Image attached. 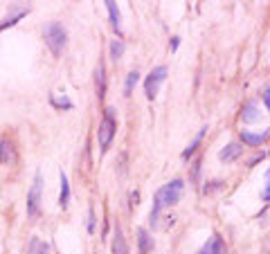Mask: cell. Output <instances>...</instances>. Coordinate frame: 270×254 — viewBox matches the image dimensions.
I'll use <instances>...</instances> for the list:
<instances>
[{
  "mask_svg": "<svg viewBox=\"0 0 270 254\" xmlns=\"http://www.w3.org/2000/svg\"><path fill=\"white\" fill-rule=\"evenodd\" d=\"M183 191H185V183L180 178L171 180V183L162 185L158 191H155V198H153V209H151V225L155 221L160 219V214H162V209H167V207L176 205L180 198H183Z\"/></svg>",
  "mask_w": 270,
  "mask_h": 254,
  "instance_id": "1",
  "label": "cell"
},
{
  "mask_svg": "<svg viewBox=\"0 0 270 254\" xmlns=\"http://www.w3.org/2000/svg\"><path fill=\"white\" fill-rule=\"evenodd\" d=\"M117 131V122H115V111L113 108H106L104 111V119L99 122V128H97V142H99V149L106 151L111 147L113 137H115Z\"/></svg>",
  "mask_w": 270,
  "mask_h": 254,
  "instance_id": "2",
  "label": "cell"
},
{
  "mask_svg": "<svg viewBox=\"0 0 270 254\" xmlns=\"http://www.w3.org/2000/svg\"><path fill=\"white\" fill-rule=\"evenodd\" d=\"M65 41H68V32H65L63 25L48 23V27H45V43H48V48L52 50V54L59 56L65 48Z\"/></svg>",
  "mask_w": 270,
  "mask_h": 254,
  "instance_id": "3",
  "label": "cell"
},
{
  "mask_svg": "<svg viewBox=\"0 0 270 254\" xmlns=\"http://www.w3.org/2000/svg\"><path fill=\"white\" fill-rule=\"evenodd\" d=\"M167 79V68L164 65H158V68H153L149 72L147 81H144V95H147V99H155L160 92V86H162V81Z\"/></svg>",
  "mask_w": 270,
  "mask_h": 254,
  "instance_id": "4",
  "label": "cell"
},
{
  "mask_svg": "<svg viewBox=\"0 0 270 254\" xmlns=\"http://www.w3.org/2000/svg\"><path fill=\"white\" fill-rule=\"evenodd\" d=\"M39 214H41V175L36 173L32 189L27 194V216L29 219H39Z\"/></svg>",
  "mask_w": 270,
  "mask_h": 254,
  "instance_id": "5",
  "label": "cell"
},
{
  "mask_svg": "<svg viewBox=\"0 0 270 254\" xmlns=\"http://www.w3.org/2000/svg\"><path fill=\"white\" fill-rule=\"evenodd\" d=\"M198 254H225V243H223L221 236H210L207 238V243L200 247Z\"/></svg>",
  "mask_w": 270,
  "mask_h": 254,
  "instance_id": "6",
  "label": "cell"
},
{
  "mask_svg": "<svg viewBox=\"0 0 270 254\" xmlns=\"http://www.w3.org/2000/svg\"><path fill=\"white\" fill-rule=\"evenodd\" d=\"M241 153H243V147H241V144L232 142V144H227V147L219 153V160H221V162H234L237 158H241Z\"/></svg>",
  "mask_w": 270,
  "mask_h": 254,
  "instance_id": "7",
  "label": "cell"
},
{
  "mask_svg": "<svg viewBox=\"0 0 270 254\" xmlns=\"http://www.w3.org/2000/svg\"><path fill=\"white\" fill-rule=\"evenodd\" d=\"M113 254H131L128 252V243L124 238L122 227H115V236H113Z\"/></svg>",
  "mask_w": 270,
  "mask_h": 254,
  "instance_id": "8",
  "label": "cell"
},
{
  "mask_svg": "<svg viewBox=\"0 0 270 254\" xmlns=\"http://www.w3.org/2000/svg\"><path fill=\"white\" fill-rule=\"evenodd\" d=\"M138 245H140V254H151L153 252V238L149 236L147 230H138Z\"/></svg>",
  "mask_w": 270,
  "mask_h": 254,
  "instance_id": "9",
  "label": "cell"
},
{
  "mask_svg": "<svg viewBox=\"0 0 270 254\" xmlns=\"http://www.w3.org/2000/svg\"><path fill=\"white\" fill-rule=\"evenodd\" d=\"M95 84H97V97L104 99V95H106V70H104V63L95 68Z\"/></svg>",
  "mask_w": 270,
  "mask_h": 254,
  "instance_id": "10",
  "label": "cell"
},
{
  "mask_svg": "<svg viewBox=\"0 0 270 254\" xmlns=\"http://www.w3.org/2000/svg\"><path fill=\"white\" fill-rule=\"evenodd\" d=\"M104 5L108 7V14H111V25H113V29L117 32V36H122V23H119V9H117V3H113V0H106Z\"/></svg>",
  "mask_w": 270,
  "mask_h": 254,
  "instance_id": "11",
  "label": "cell"
},
{
  "mask_svg": "<svg viewBox=\"0 0 270 254\" xmlns=\"http://www.w3.org/2000/svg\"><path fill=\"white\" fill-rule=\"evenodd\" d=\"M268 137V131L266 133H250V131H241V139L243 144H250V147H259V144H263Z\"/></svg>",
  "mask_w": 270,
  "mask_h": 254,
  "instance_id": "12",
  "label": "cell"
},
{
  "mask_svg": "<svg viewBox=\"0 0 270 254\" xmlns=\"http://www.w3.org/2000/svg\"><path fill=\"white\" fill-rule=\"evenodd\" d=\"M257 119H259L257 103H254V101L246 103V106H243V113H241V122L243 124H252V122H257Z\"/></svg>",
  "mask_w": 270,
  "mask_h": 254,
  "instance_id": "13",
  "label": "cell"
},
{
  "mask_svg": "<svg viewBox=\"0 0 270 254\" xmlns=\"http://www.w3.org/2000/svg\"><path fill=\"white\" fill-rule=\"evenodd\" d=\"M205 133H207V126H203V128H200V131H198V135H196V137H194V142H191V144H189V147H187V149H185V151H183V158H185V160H187V158H191V155H194V153H196V149H198V147H200V142H203V137H205Z\"/></svg>",
  "mask_w": 270,
  "mask_h": 254,
  "instance_id": "14",
  "label": "cell"
},
{
  "mask_svg": "<svg viewBox=\"0 0 270 254\" xmlns=\"http://www.w3.org/2000/svg\"><path fill=\"white\" fill-rule=\"evenodd\" d=\"M68 203H70V185H68L65 173H61V194H59V205L65 209Z\"/></svg>",
  "mask_w": 270,
  "mask_h": 254,
  "instance_id": "15",
  "label": "cell"
},
{
  "mask_svg": "<svg viewBox=\"0 0 270 254\" xmlns=\"http://www.w3.org/2000/svg\"><path fill=\"white\" fill-rule=\"evenodd\" d=\"M27 254H50V245L43 243L41 238H32L29 247H27Z\"/></svg>",
  "mask_w": 270,
  "mask_h": 254,
  "instance_id": "16",
  "label": "cell"
},
{
  "mask_svg": "<svg viewBox=\"0 0 270 254\" xmlns=\"http://www.w3.org/2000/svg\"><path fill=\"white\" fill-rule=\"evenodd\" d=\"M23 16H27V9H18V12H14L12 16H9V18H5L3 23H0V32H3V29H7V27H14V25H16Z\"/></svg>",
  "mask_w": 270,
  "mask_h": 254,
  "instance_id": "17",
  "label": "cell"
},
{
  "mask_svg": "<svg viewBox=\"0 0 270 254\" xmlns=\"http://www.w3.org/2000/svg\"><path fill=\"white\" fill-rule=\"evenodd\" d=\"M138 81H140V72L138 70H133V72H128V77H126V88H124V95H131V92H133V86L135 84H138Z\"/></svg>",
  "mask_w": 270,
  "mask_h": 254,
  "instance_id": "18",
  "label": "cell"
},
{
  "mask_svg": "<svg viewBox=\"0 0 270 254\" xmlns=\"http://www.w3.org/2000/svg\"><path fill=\"white\" fill-rule=\"evenodd\" d=\"M122 54H124V41H113L111 43V59L117 61V59H122Z\"/></svg>",
  "mask_w": 270,
  "mask_h": 254,
  "instance_id": "19",
  "label": "cell"
},
{
  "mask_svg": "<svg viewBox=\"0 0 270 254\" xmlns=\"http://www.w3.org/2000/svg\"><path fill=\"white\" fill-rule=\"evenodd\" d=\"M9 158H12V144L5 142V139H0V164L7 162Z\"/></svg>",
  "mask_w": 270,
  "mask_h": 254,
  "instance_id": "20",
  "label": "cell"
},
{
  "mask_svg": "<svg viewBox=\"0 0 270 254\" xmlns=\"http://www.w3.org/2000/svg\"><path fill=\"white\" fill-rule=\"evenodd\" d=\"M263 103H266L268 111H270V84L266 86V90H263Z\"/></svg>",
  "mask_w": 270,
  "mask_h": 254,
  "instance_id": "21",
  "label": "cell"
},
{
  "mask_svg": "<svg viewBox=\"0 0 270 254\" xmlns=\"http://www.w3.org/2000/svg\"><path fill=\"white\" fill-rule=\"evenodd\" d=\"M88 230H95V214H92V211H90V216H88Z\"/></svg>",
  "mask_w": 270,
  "mask_h": 254,
  "instance_id": "22",
  "label": "cell"
},
{
  "mask_svg": "<svg viewBox=\"0 0 270 254\" xmlns=\"http://www.w3.org/2000/svg\"><path fill=\"white\" fill-rule=\"evenodd\" d=\"M178 45H180V39H178V36H174V39H171V50H178Z\"/></svg>",
  "mask_w": 270,
  "mask_h": 254,
  "instance_id": "23",
  "label": "cell"
},
{
  "mask_svg": "<svg viewBox=\"0 0 270 254\" xmlns=\"http://www.w3.org/2000/svg\"><path fill=\"white\" fill-rule=\"evenodd\" d=\"M138 200H140V194H138V191H133V194H131V207L138 205Z\"/></svg>",
  "mask_w": 270,
  "mask_h": 254,
  "instance_id": "24",
  "label": "cell"
},
{
  "mask_svg": "<svg viewBox=\"0 0 270 254\" xmlns=\"http://www.w3.org/2000/svg\"><path fill=\"white\" fill-rule=\"evenodd\" d=\"M263 200H270V185H266V189H263Z\"/></svg>",
  "mask_w": 270,
  "mask_h": 254,
  "instance_id": "25",
  "label": "cell"
},
{
  "mask_svg": "<svg viewBox=\"0 0 270 254\" xmlns=\"http://www.w3.org/2000/svg\"><path fill=\"white\" fill-rule=\"evenodd\" d=\"M266 183H268V185H270V169H268V171H266Z\"/></svg>",
  "mask_w": 270,
  "mask_h": 254,
  "instance_id": "26",
  "label": "cell"
}]
</instances>
